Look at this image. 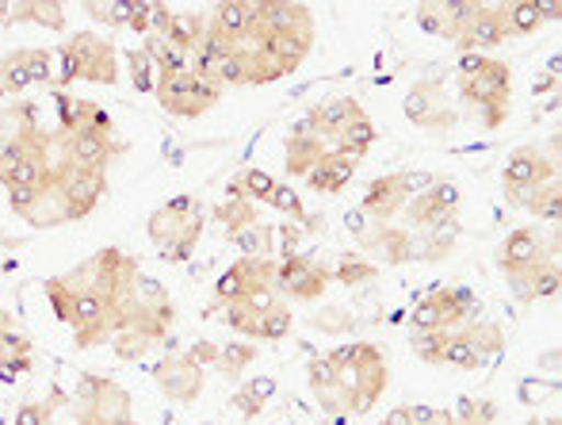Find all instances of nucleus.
Listing matches in <instances>:
<instances>
[{"instance_id":"dca6fc26","label":"nucleus","mask_w":562,"mask_h":425,"mask_svg":"<svg viewBox=\"0 0 562 425\" xmlns=\"http://www.w3.org/2000/svg\"><path fill=\"white\" fill-rule=\"evenodd\" d=\"M218 342L200 337L192 345H177V349L161 353L149 365V380H154L157 395L169 406H195L207 391L211 376H215Z\"/></svg>"},{"instance_id":"b1692460","label":"nucleus","mask_w":562,"mask_h":425,"mask_svg":"<svg viewBox=\"0 0 562 425\" xmlns=\"http://www.w3.org/2000/svg\"><path fill=\"white\" fill-rule=\"evenodd\" d=\"M334 283H345V288H368V283H375L379 280V269L371 261H363L360 254H337L334 261Z\"/></svg>"},{"instance_id":"1a4fd4ad","label":"nucleus","mask_w":562,"mask_h":425,"mask_svg":"<svg viewBox=\"0 0 562 425\" xmlns=\"http://www.w3.org/2000/svg\"><path fill=\"white\" fill-rule=\"evenodd\" d=\"M276 261L260 257H234L215 280L218 318L226 329H234L241 342L276 345L295 329V311L283 303L272 288Z\"/></svg>"},{"instance_id":"393cba45","label":"nucleus","mask_w":562,"mask_h":425,"mask_svg":"<svg viewBox=\"0 0 562 425\" xmlns=\"http://www.w3.org/2000/svg\"><path fill=\"white\" fill-rule=\"evenodd\" d=\"M272 391H276L272 380H245V383H237L229 403H234V411L241 414V418H257L268 406V399H272Z\"/></svg>"},{"instance_id":"6e6552de","label":"nucleus","mask_w":562,"mask_h":425,"mask_svg":"<svg viewBox=\"0 0 562 425\" xmlns=\"http://www.w3.org/2000/svg\"><path fill=\"white\" fill-rule=\"evenodd\" d=\"M394 368L379 342H340L334 349L318 353L306 365V388L326 418L360 422L383 403L391 391Z\"/></svg>"},{"instance_id":"a878e982","label":"nucleus","mask_w":562,"mask_h":425,"mask_svg":"<svg viewBox=\"0 0 562 425\" xmlns=\"http://www.w3.org/2000/svg\"><path fill=\"white\" fill-rule=\"evenodd\" d=\"M85 15L97 20V27H131L134 0H112V4H85Z\"/></svg>"},{"instance_id":"0eeeda50","label":"nucleus","mask_w":562,"mask_h":425,"mask_svg":"<svg viewBox=\"0 0 562 425\" xmlns=\"http://www.w3.org/2000/svg\"><path fill=\"white\" fill-rule=\"evenodd\" d=\"M559 12V0H429L417 4L414 20L456 54H494L555 23Z\"/></svg>"},{"instance_id":"4be33fe9","label":"nucleus","mask_w":562,"mask_h":425,"mask_svg":"<svg viewBox=\"0 0 562 425\" xmlns=\"http://www.w3.org/2000/svg\"><path fill=\"white\" fill-rule=\"evenodd\" d=\"M69 4H54V0H0V31L15 27H35V31H61L69 27Z\"/></svg>"},{"instance_id":"a211bd4d","label":"nucleus","mask_w":562,"mask_h":425,"mask_svg":"<svg viewBox=\"0 0 562 425\" xmlns=\"http://www.w3.org/2000/svg\"><path fill=\"white\" fill-rule=\"evenodd\" d=\"M502 406L494 399L463 395L456 403H398L379 418V425H497Z\"/></svg>"},{"instance_id":"f3484780","label":"nucleus","mask_w":562,"mask_h":425,"mask_svg":"<svg viewBox=\"0 0 562 425\" xmlns=\"http://www.w3.org/2000/svg\"><path fill=\"white\" fill-rule=\"evenodd\" d=\"M402 112H406L409 127L422 131V135H429V138H456L459 135V123H456V112H451L440 66L429 69V74H422L414 85H409L406 97H402Z\"/></svg>"},{"instance_id":"f257e3e1","label":"nucleus","mask_w":562,"mask_h":425,"mask_svg":"<svg viewBox=\"0 0 562 425\" xmlns=\"http://www.w3.org/2000/svg\"><path fill=\"white\" fill-rule=\"evenodd\" d=\"M123 149L115 115L81 92L50 89L0 104V188L31 231L85 223L108 195Z\"/></svg>"},{"instance_id":"9d476101","label":"nucleus","mask_w":562,"mask_h":425,"mask_svg":"<svg viewBox=\"0 0 562 425\" xmlns=\"http://www.w3.org/2000/svg\"><path fill=\"white\" fill-rule=\"evenodd\" d=\"M445 89L456 112L459 135H494L509 123L513 97H517V74L509 61L494 54H459L451 66H440Z\"/></svg>"},{"instance_id":"6ab92c4d","label":"nucleus","mask_w":562,"mask_h":425,"mask_svg":"<svg viewBox=\"0 0 562 425\" xmlns=\"http://www.w3.org/2000/svg\"><path fill=\"white\" fill-rule=\"evenodd\" d=\"M272 288L283 303H322L334 288V265L318 249H303L276 261Z\"/></svg>"},{"instance_id":"20e7f679","label":"nucleus","mask_w":562,"mask_h":425,"mask_svg":"<svg viewBox=\"0 0 562 425\" xmlns=\"http://www.w3.org/2000/svg\"><path fill=\"white\" fill-rule=\"evenodd\" d=\"M318 43L314 8L288 0H229L203 8L195 61L229 89H260L299 74Z\"/></svg>"},{"instance_id":"aec40b11","label":"nucleus","mask_w":562,"mask_h":425,"mask_svg":"<svg viewBox=\"0 0 562 425\" xmlns=\"http://www.w3.org/2000/svg\"><path fill=\"white\" fill-rule=\"evenodd\" d=\"M54 89V46H4L0 51V104Z\"/></svg>"},{"instance_id":"39448f33","label":"nucleus","mask_w":562,"mask_h":425,"mask_svg":"<svg viewBox=\"0 0 562 425\" xmlns=\"http://www.w3.org/2000/svg\"><path fill=\"white\" fill-rule=\"evenodd\" d=\"M379 142V127L371 112L356 97H322L283 135V172L299 180L306 192L322 200H337L348 192Z\"/></svg>"},{"instance_id":"412c9836","label":"nucleus","mask_w":562,"mask_h":425,"mask_svg":"<svg viewBox=\"0 0 562 425\" xmlns=\"http://www.w3.org/2000/svg\"><path fill=\"white\" fill-rule=\"evenodd\" d=\"M35 372V337L20 314L0 306V383H20Z\"/></svg>"},{"instance_id":"bb28decb","label":"nucleus","mask_w":562,"mask_h":425,"mask_svg":"<svg viewBox=\"0 0 562 425\" xmlns=\"http://www.w3.org/2000/svg\"><path fill=\"white\" fill-rule=\"evenodd\" d=\"M525 425H562V418H559V414H532Z\"/></svg>"},{"instance_id":"2eb2a0df","label":"nucleus","mask_w":562,"mask_h":425,"mask_svg":"<svg viewBox=\"0 0 562 425\" xmlns=\"http://www.w3.org/2000/svg\"><path fill=\"white\" fill-rule=\"evenodd\" d=\"M207 203L192 192H180L161 200L146 215V242L165 265H188L203 246L207 234Z\"/></svg>"},{"instance_id":"ddd939ff","label":"nucleus","mask_w":562,"mask_h":425,"mask_svg":"<svg viewBox=\"0 0 562 425\" xmlns=\"http://www.w3.org/2000/svg\"><path fill=\"white\" fill-rule=\"evenodd\" d=\"M562 142L559 131L548 138L520 142L502 161V195L513 211L528 215L532 223H559L562 211Z\"/></svg>"},{"instance_id":"f8f14e48","label":"nucleus","mask_w":562,"mask_h":425,"mask_svg":"<svg viewBox=\"0 0 562 425\" xmlns=\"http://www.w3.org/2000/svg\"><path fill=\"white\" fill-rule=\"evenodd\" d=\"M138 425L134 395L104 372H77L69 391H50L46 399H27L12 425Z\"/></svg>"},{"instance_id":"7ed1b4c3","label":"nucleus","mask_w":562,"mask_h":425,"mask_svg":"<svg viewBox=\"0 0 562 425\" xmlns=\"http://www.w3.org/2000/svg\"><path fill=\"white\" fill-rule=\"evenodd\" d=\"M348 234L352 254L375 269L445 265L463 238V192L445 172H379L348 211Z\"/></svg>"},{"instance_id":"5701e85b","label":"nucleus","mask_w":562,"mask_h":425,"mask_svg":"<svg viewBox=\"0 0 562 425\" xmlns=\"http://www.w3.org/2000/svg\"><path fill=\"white\" fill-rule=\"evenodd\" d=\"M257 353H260V345H252V342H229V345H223L218 342V360H215V376H223V380H229V383H237L245 376V368L257 360Z\"/></svg>"},{"instance_id":"423d86ee","label":"nucleus","mask_w":562,"mask_h":425,"mask_svg":"<svg viewBox=\"0 0 562 425\" xmlns=\"http://www.w3.org/2000/svg\"><path fill=\"white\" fill-rule=\"evenodd\" d=\"M406 345L422 365L482 372L505 357V326L467 283H432L406 306Z\"/></svg>"},{"instance_id":"4468645a","label":"nucleus","mask_w":562,"mask_h":425,"mask_svg":"<svg viewBox=\"0 0 562 425\" xmlns=\"http://www.w3.org/2000/svg\"><path fill=\"white\" fill-rule=\"evenodd\" d=\"M123 77V51L112 35L97 27L69 31L58 46H54V89H69V85H100V89H115Z\"/></svg>"},{"instance_id":"f03ea898","label":"nucleus","mask_w":562,"mask_h":425,"mask_svg":"<svg viewBox=\"0 0 562 425\" xmlns=\"http://www.w3.org/2000/svg\"><path fill=\"white\" fill-rule=\"evenodd\" d=\"M43 295L77 353L112 349L123 365H138L165 349L180 322L172 291L123 246H104L46 277Z\"/></svg>"},{"instance_id":"9b49d317","label":"nucleus","mask_w":562,"mask_h":425,"mask_svg":"<svg viewBox=\"0 0 562 425\" xmlns=\"http://www.w3.org/2000/svg\"><path fill=\"white\" fill-rule=\"evenodd\" d=\"M502 283L520 306L548 303L562 288V238L559 223L513 226L494 249Z\"/></svg>"}]
</instances>
